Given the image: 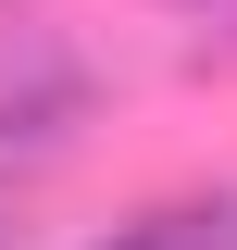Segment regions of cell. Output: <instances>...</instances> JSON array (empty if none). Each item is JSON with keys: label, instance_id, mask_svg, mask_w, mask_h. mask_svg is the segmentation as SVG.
Masks as SVG:
<instances>
[{"label": "cell", "instance_id": "6da1fadb", "mask_svg": "<svg viewBox=\"0 0 237 250\" xmlns=\"http://www.w3.org/2000/svg\"><path fill=\"white\" fill-rule=\"evenodd\" d=\"M75 113H88V88H75V62H38V75H13V88H0V163L13 150H62V138H75Z\"/></svg>", "mask_w": 237, "mask_h": 250}, {"label": "cell", "instance_id": "7a4b0ae2", "mask_svg": "<svg viewBox=\"0 0 237 250\" xmlns=\"http://www.w3.org/2000/svg\"><path fill=\"white\" fill-rule=\"evenodd\" d=\"M100 250H237V188H187V200H150V213H125Z\"/></svg>", "mask_w": 237, "mask_h": 250}, {"label": "cell", "instance_id": "3957f363", "mask_svg": "<svg viewBox=\"0 0 237 250\" xmlns=\"http://www.w3.org/2000/svg\"><path fill=\"white\" fill-rule=\"evenodd\" d=\"M0 250H25V225H13V213H0Z\"/></svg>", "mask_w": 237, "mask_h": 250}]
</instances>
